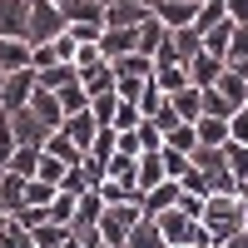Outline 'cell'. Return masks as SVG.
Masks as SVG:
<instances>
[{
	"mask_svg": "<svg viewBox=\"0 0 248 248\" xmlns=\"http://www.w3.org/2000/svg\"><path fill=\"white\" fill-rule=\"evenodd\" d=\"M203 229H209V243L218 248L223 238H233L238 229H248V209L238 203V194H209L203 199Z\"/></svg>",
	"mask_w": 248,
	"mask_h": 248,
	"instance_id": "obj_1",
	"label": "cell"
},
{
	"mask_svg": "<svg viewBox=\"0 0 248 248\" xmlns=\"http://www.w3.org/2000/svg\"><path fill=\"white\" fill-rule=\"evenodd\" d=\"M144 218V203L139 199H119V203H105V209H99V238L105 243H114V248H124V238H129V229Z\"/></svg>",
	"mask_w": 248,
	"mask_h": 248,
	"instance_id": "obj_2",
	"label": "cell"
},
{
	"mask_svg": "<svg viewBox=\"0 0 248 248\" xmlns=\"http://www.w3.org/2000/svg\"><path fill=\"white\" fill-rule=\"evenodd\" d=\"M154 223H159V233H164V243H169V248L209 243V229H203L199 218H189L184 209H164V214H154Z\"/></svg>",
	"mask_w": 248,
	"mask_h": 248,
	"instance_id": "obj_3",
	"label": "cell"
},
{
	"mask_svg": "<svg viewBox=\"0 0 248 248\" xmlns=\"http://www.w3.org/2000/svg\"><path fill=\"white\" fill-rule=\"evenodd\" d=\"M70 25H65V10L60 5H50V0H30L25 5V40L30 45H45V40H55V35H65Z\"/></svg>",
	"mask_w": 248,
	"mask_h": 248,
	"instance_id": "obj_4",
	"label": "cell"
},
{
	"mask_svg": "<svg viewBox=\"0 0 248 248\" xmlns=\"http://www.w3.org/2000/svg\"><path fill=\"white\" fill-rule=\"evenodd\" d=\"M10 114V134H15V144H30V149H45V139L55 134V129H45L40 124V114L25 105V109H5Z\"/></svg>",
	"mask_w": 248,
	"mask_h": 248,
	"instance_id": "obj_5",
	"label": "cell"
},
{
	"mask_svg": "<svg viewBox=\"0 0 248 248\" xmlns=\"http://www.w3.org/2000/svg\"><path fill=\"white\" fill-rule=\"evenodd\" d=\"M60 134H65V139L75 144V149L85 154L90 144H94V134H99V119H94L90 109H75V114H65V124H60Z\"/></svg>",
	"mask_w": 248,
	"mask_h": 248,
	"instance_id": "obj_6",
	"label": "cell"
},
{
	"mask_svg": "<svg viewBox=\"0 0 248 248\" xmlns=\"http://www.w3.org/2000/svg\"><path fill=\"white\" fill-rule=\"evenodd\" d=\"M35 94V70H15L5 75V90H0V109H25Z\"/></svg>",
	"mask_w": 248,
	"mask_h": 248,
	"instance_id": "obj_7",
	"label": "cell"
},
{
	"mask_svg": "<svg viewBox=\"0 0 248 248\" xmlns=\"http://www.w3.org/2000/svg\"><path fill=\"white\" fill-rule=\"evenodd\" d=\"M144 20H149L144 0H109L105 5V25L109 30H129V25H144Z\"/></svg>",
	"mask_w": 248,
	"mask_h": 248,
	"instance_id": "obj_8",
	"label": "cell"
},
{
	"mask_svg": "<svg viewBox=\"0 0 248 248\" xmlns=\"http://www.w3.org/2000/svg\"><path fill=\"white\" fill-rule=\"evenodd\" d=\"M179 199H184V184H179V179H164V184H154V189L144 194L139 203H144V214L154 218V214H164V209H174Z\"/></svg>",
	"mask_w": 248,
	"mask_h": 248,
	"instance_id": "obj_9",
	"label": "cell"
},
{
	"mask_svg": "<svg viewBox=\"0 0 248 248\" xmlns=\"http://www.w3.org/2000/svg\"><path fill=\"white\" fill-rule=\"evenodd\" d=\"M184 70H189V85L209 90V85H218V75H223V60H218V55H209V50H199V55H194Z\"/></svg>",
	"mask_w": 248,
	"mask_h": 248,
	"instance_id": "obj_10",
	"label": "cell"
},
{
	"mask_svg": "<svg viewBox=\"0 0 248 248\" xmlns=\"http://www.w3.org/2000/svg\"><path fill=\"white\" fill-rule=\"evenodd\" d=\"M164 40H169V25H164V20H159V15L149 10V20H144V25L134 30V50L154 60V55H159V45H164Z\"/></svg>",
	"mask_w": 248,
	"mask_h": 248,
	"instance_id": "obj_11",
	"label": "cell"
},
{
	"mask_svg": "<svg viewBox=\"0 0 248 248\" xmlns=\"http://www.w3.org/2000/svg\"><path fill=\"white\" fill-rule=\"evenodd\" d=\"M154 15H159L169 30H179V25H194L199 0H154Z\"/></svg>",
	"mask_w": 248,
	"mask_h": 248,
	"instance_id": "obj_12",
	"label": "cell"
},
{
	"mask_svg": "<svg viewBox=\"0 0 248 248\" xmlns=\"http://www.w3.org/2000/svg\"><path fill=\"white\" fill-rule=\"evenodd\" d=\"M65 25L70 30H105V5H99V0H75V5L65 10Z\"/></svg>",
	"mask_w": 248,
	"mask_h": 248,
	"instance_id": "obj_13",
	"label": "cell"
},
{
	"mask_svg": "<svg viewBox=\"0 0 248 248\" xmlns=\"http://www.w3.org/2000/svg\"><path fill=\"white\" fill-rule=\"evenodd\" d=\"M30 109L40 114V124H45V129H60V124H65V105H60V94L40 90V85H35V94H30Z\"/></svg>",
	"mask_w": 248,
	"mask_h": 248,
	"instance_id": "obj_14",
	"label": "cell"
},
{
	"mask_svg": "<svg viewBox=\"0 0 248 248\" xmlns=\"http://www.w3.org/2000/svg\"><path fill=\"white\" fill-rule=\"evenodd\" d=\"M0 70H5V75H15V70H35V65H30V40L0 35Z\"/></svg>",
	"mask_w": 248,
	"mask_h": 248,
	"instance_id": "obj_15",
	"label": "cell"
},
{
	"mask_svg": "<svg viewBox=\"0 0 248 248\" xmlns=\"http://www.w3.org/2000/svg\"><path fill=\"white\" fill-rule=\"evenodd\" d=\"M79 79V70L70 65V60H60V65H45V70H35V85L40 90H50V94H60L65 85H75Z\"/></svg>",
	"mask_w": 248,
	"mask_h": 248,
	"instance_id": "obj_16",
	"label": "cell"
},
{
	"mask_svg": "<svg viewBox=\"0 0 248 248\" xmlns=\"http://www.w3.org/2000/svg\"><path fill=\"white\" fill-rule=\"evenodd\" d=\"M79 90H85L90 99H94V94H109V90H114V65H109V60H99V65L79 70Z\"/></svg>",
	"mask_w": 248,
	"mask_h": 248,
	"instance_id": "obj_17",
	"label": "cell"
},
{
	"mask_svg": "<svg viewBox=\"0 0 248 248\" xmlns=\"http://www.w3.org/2000/svg\"><path fill=\"white\" fill-rule=\"evenodd\" d=\"M105 179H109V184H119L124 194H139V184H134V179H139V159H124V154H114V159L105 164Z\"/></svg>",
	"mask_w": 248,
	"mask_h": 248,
	"instance_id": "obj_18",
	"label": "cell"
},
{
	"mask_svg": "<svg viewBox=\"0 0 248 248\" xmlns=\"http://www.w3.org/2000/svg\"><path fill=\"white\" fill-rule=\"evenodd\" d=\"M99 209H105L99 189H85V194L75 199V218H70V229H94V223H99Z\"/></svg>",
	"mask_w": 248,
	"mask_h": 248,
	"instance_id": "obj_19",
	"label": "cell"
},
{
	"mask_svg": "<svg viewBox=\"0 0 248 248\" xmlns=\"http://www.w3.org/2000/svg\"><path fill=\"white\" fill-rule=\"evenodd\" d=\"M109 65H114V79H149V75H154V60H149V55H139V50L109 60Z\"/></svg>",
	"mask_w": 248,
	"mask_h": 248,
	"instance_id": "obj_20",
	"label": "cell"
},
{
	"mask_svg": "<svg viewBox=\"0 0 248 248\" xmlns=\"http://www.w3.org/2000/svg\"><path fill=\"white\" fill-rule=\"evenodd\" d=\"M134 30L139 25H129V30H99V55H105V60H119V55H129L134 50Z\"/></svg>",
	"mask_w": 248,
	"mask_h": 248,
	"instance_id": "obj_21",
	"label": "cell"
},
{
	"mask_svg": "<svg viewBox=\"0 0 248 248\" xmlns=\"http://www.w3.org/2000/svg\"><path fill=\"white\" fill-rule=\"evenodd\" d=\"M25 184L30 179H20V174H0V209H5V214H20V209H25Z\"/></svg>",
	"mask_w": 248,
	"mask_h": 248,
	"instance_id": "obj_22",
	"label": "cell"
},
{
	"mask_svg": "<svg viewBox=\"0 0 248 248\" xmlns=\"http://www.w3.org/2000/svg\"><path fill=\"white\" fill-rule=\"evenodd\" d=\"M209 90H218L223 99H229L233 109H248V79H238L229 65H223V75H218V85H209Z\"/></svg>",
	"mask_w": 248,
	"mask_h": 248,
	"instance_id": "obj_23",
	"label": "cell"
},
{
	"mask_svg": "<svg viewBox=\"0 0 248 248\" xmlns=\"http://www.w3.org/2000/svg\"><path fill=\"white\" fill-rule=\"evenodd\" d=\"M0 35L25 40V0H0Z\"/></svg>",
	"mask_w": 248,
	"mask_h": 248,
	"instance_id": "obj_24",
	"label": "cell"
},
{
	"mask_svg": "<svg viewBox=\"0 0 248 248\" xmlns=\"http://www.w3.org/2000/svg\"><path fill=\"white\" fill-rule=\"evenodd\" d=\"M124 248H169V243H164L159 223H154L149 214H144V218L134 223V229H129V238H124Z\"/></svg>",
	"mask_w": 248,
	"mask_h": 248,
	"instance_id": "obj_25",
	"label": "cell"
},
{
	"mask_svg": "<svg viewBox=\"0 0 248 248\" xmlns=\"http://www.w3.org/2000/svg\"><path fill=\"white\" fill-rule=\"evenodd\" d=\"M194 129H199V144H209V149H223V144H229V119L199 114V119H194Z\"/></svg>",
	"mask_w": 248,
	"mask_h": 248,
	"instance_id": "obj_26",
	"label": "cell"
},
{
	"mask_svg": "<svg viewBox=\"0 0 248 248\" xmlns=\"http://www.w3.org/2000/svg\"><path fill=\"white\" fill-rule=\"evenodd\" d=\"M139 194H149L154 189V184H164V159H159V149H144L139 154Z\"/></svg>",
	"mask_w": 248,
	"mask_h": 248,
	"instance_id": "obj_27",
	"label": "cell"
},
{
	"mask_svg": "<svg viewBox=\"0 0 248 248\" xmlns=\"http://www.w3.org/2000/svg\"><path fill=\"white\" fill-rule=\"evenodd\" d=\"M30 238H35V248H65L75 233H70V223H35V229H30Z\"/></svg>",
	"mask_w": 248,
	"mask_h": 248,
	"instance_id": "obj_28",
	"label": "cell"
},
{
	"mask_svg": "<svg viewBox=\"0 0 248 248\" xmlns=\"http://www.w3.org/2000/svg\"><path fill=\"white\" fill-rule=\"evenodd\" d=\"M169 105L179 109V119H199V114H203V90H199V85H184V90L169 94Z\"/></svg>",
	"mask_w": 248,
	"mask_h": 248,
	"instance_id": "obj_29",
	"label": "cell"
},
{
	"mask_svg": "<svg viewBox=\"0 0 248 248\" xmlns=\"http://www.w3.org/2000/svg\"><path fill=\"white\" fill-rule=\"evenodd\" d=\"M164 149H179V154H194V149H199V129H194V119H184V124H174V129L164 134Z\"/></svg>",
	"mask_w": 248,
	"mask_h": 248,
	"instance_id": "obj_30",
	"label": "cell"
},
{
	"mask_svg": "<svg viewBox=\"0 0 248 248\" xmlns=\"http://www.w3.org/2000/svg\"><path fill=\"white\" fill-rule=\"evenodd\" d=\"M5 169L20 174V179H35V169H40V149H30V144H15V154L5 159Z\"/></svg>",
	"mask_w": 248,
	"mask_h": 248,
	"instance_id": "obj_31",
	"label": "cell"
},
{
	"mask_svg": "<svg viewBox=\"0 0 248 248\" xmlns=\"http://www.w3.org/2000/svg\"><path fill=\"white\" fill-rule=\"evenodd\" d=\"M154 85L164 90V94H174V90H184V85H189V70H184V65H154Z\"/></svg>",
	"mask_w": 248,
	"mask_h": 248,
	"instance_id": "obj_32",
	"label": "cell"
},
{
	"mask_svg": "<svg viewBox=\"0 0 248 248\" xmlns=\"http://www.w3.org/2000/svg\"><path fill=\"white\" fill-rule=\"evenodd\" d=\"M223 164H229V174H233V184H248V144H223Z\"/></svg>",
	"mask_w": 248,
	"mask_h": 248,
	"instance_id": "obj_33",
	"label": "cell"
},
{
	"mask_svg": "<svg viewBox=\"0 0 248 248\" xmlns=\"http://www.w3.org/2000/svg\"><path fill=\"white\" fill-rule=\"evenodd\" d=\"M218 20H229V10H223V0H199V15H194V30L209 35Z\"/></svg>",
	"mask_w": 248,
	"mask_h": 248,
	"instance_id": "obj_34",
	"label": "cell"
},
{
	"mask_svg": "<svg viewBox=\"0 0 248 248\" xmlns=\"http://www.w3.org/2000/svg\"><path fill=\"white\" fill-rule=\"evenodd\" d=\"M233 30H238L233 20H218V25H214L209 35H203V50H209V55H218V60H223V55H229V40H233Z\"/></svg>",
	"mask_w": 248,
	"mask_h": 248,
	"instance_id": "obj_35",
	"label": "cell"
},
{
	"mask_svg": "<svg viewBox=\"0 0 248 248\" xmlns=\"http://www.w3.org/2000/svg\"><path fill=\"white\" fill-rule=\"evenodd\" d=\"M139 124H144L139 105H134V99H119V109H114V119H109V129H114V134H124V129H139Z\"/></svg>",
	"mask_w": 248,
	"mask_h": 248,
	"instance_id": "obj_36",
	"label": "cell"
},
{
	"mask_svg": "<svg viewBox=\"0 0 248 248\" xmlns=\"http://www.w3.org/2000/svg\"><path fill=\"white\" fill-rule=\"evenodd\" d=\"M134 105H139V114H144V119H154V114H159L164 105H169V94H164V90L154 85V79H149V85H144V94L134 99Z\"/></svg>",
	"mask_w": 248,
	"mask_h": 248,
	"instance_id": "obj_37",
	"label": "cell"
},
{
	"mask_svg": "<svg viewBox=\"0 0 248 248\" xmlns=\"http://www.w3.org/2000/svg\"><path fill=\"white\" fill-rule=\"evenodd\" d=\"M45 154H55L60 164H79V159H85V154H79V149H75V144H70L65 134H60V129H55V134L45 139Z\"/></svg>",
	"mask_w": 248,
	"mask_h": 248,
	"instance_id": "obj_38",
	"label": "cell"
},
{
	"mask_svg": "<svg viewBox=\"0 0 248 248\" xmlns=\"http://www.w3.org/2000/svg\"><path fill=\"white\" fill-rule=\"evenodd\" d=\"M75 199H79V194H65V189H60V194L50 199L45 218H50V223H70V218H75Z\"/></svg>",
	"mask_w": 248,
	"mask_h": 248,
	"instance_id": "obj_39",
	"label": "cell"
},
{
	"mask_svg": "<svg viewBox=\"0 0 248 248\" xmlns=\"http://www.w3.org/2000/svg\"><path fill=\"white\" fill-rule=\"evenodd\" d=\"M65 169H70V164H60L55 154H45V149H40V169H35V179H45V184H55V189H60Z\"/></svg>",
	"mask_w": 248,
	"mask_h": 248,
	"instance_id": "obj_40",
	"label": "cell"
},
{
	"mask_svg": "<svg viewBox=\"0 0 248 248\" xmlns=\"http://www.w3.org/2000/svg\"><path fill=\"white\" fill-rule=\"evenodd\" d=\"M85 154L99 159V164H109V159H114V129H105V124H99V134H94V144H90Z\"/></svg>",
	"mask_w": 248,
	"mask_h": 248,
	"instance_id": "obj_41",
	"label": "cell"
},
{
	"mask_svg": "<svg viewBox=\"0 0 248 248\" xmlns=\"http://www.w3.org/2000/svg\"><path fill=\"white\" fill-rule=\"evenodd\" d=\"M114 109H119V94H114V90H109V94H94V99H90V114H94L99 124H105V129H109Z\"/></svg>",
	"mask_w": 248,
	"mask_h": 248,
	"instance_id": "obj_42",
	"label": "cell"
},
{
	"mask_svg": "<svg viewBox=\"0 0 248 248\" xmlns=\"http://www.w3.org/2000/svg\"><path fill=\"white\" fill-rule=\"evenodd\" d=\"M164 159V179H184L189 174V154H179V149H159Z\"/></svg>",
	"mask_w": 248,
	"mask_h": 248,
	"instance_id": "obj_43",
	"label": "cell"
},
{
	"mask_svg": "<svg viewBox=\"0 0 248 248\" xmlns=\"http://www.w3.org/2000/svg\"><path fill=\"white\" fill-rule=\"evenodd\" d=\"M60 105H65V114H75V109H90V94L79 90V79H75V85H65V90H60Z\"/></svg>",
	"mask_w": 248,
	"mask_h": 248,
	"instance_id": "obj_44",
	"label": "cell"
},
{
	"mask_svg": "<svg viewBox=\"0 0 248 248\" xmlns=\"http://www.w3.org/2000/svg\"><path fill=\"white\" fill-rule=\"evenodd\" d=\"M203 114H214V119H233V105H229L218 90H203Z\"/></svg>",
	"mask_w": 248,
	"mask_h": 248,
	"instance_id": "obj_45",
	"label": "cell"
},
{
	"mask_svg": "<svg viewBox=\"0 0 248 248\" xmlns=\"http://www.w3.org/2000/svg\"><path fill=\"white\" fill-rule=\"evenodd\" d=\"M60 189H65V194H85V189H94V184L85 179V169H79V164H70L65 179H60Z\"/></svg>",
	"mask_w": 248,
	"mask_h": 248,
	"instance_id": "obj_46",
	"label": "cell"
},
{
	"mask_svg": "<svg viewBox=\"0 0 248 248\" xmlns=\"http://www.w3.org/2000/svg\"><path fill=\"white\" fill-rule=\"evenodd\" d=\"M114 154H124V159H139V154H144V144H139V134H134V129H124V134H114Z\"/></svg>",
	"mask_w": 248,
	"mask_h": 248,
	"instance_id": "obj_47",
	"label": "cell"
},
{
	"mask_svg": "<svg viewBox=\"0 0 248 248\" xmlns=\"http://www.w3.org/2000/svg\"><path fill=\"white\" fill-rule=\"evenodd\" d=\"M134 134H139V144H144V149H164V134H159V124H154V119H144Z\"/></svg>",
	"mask_w": 248,
	"mask_h": 248,
	"instance_id": "obj_48",
	"label": "cell"
},
{
	"mask_svg": "<svg viewBox=\"0 0 248 248\" xmlns=\"http://www.w3.org/2000/svg\"><path fill=\"white\" fill-rule=\"evenodd\" d=\"M229 139H233V144H248V109H233V119H229Z\"/></svg>",
	"mask_w": 248,
	"mask_h": 248,
	"instance_id": "obj_49",
	"label": "cell"
},
{
	"mask_svg": "<svg viewBox=\"0 0 248 248\" xmlns=\"http://www.w3.org/2000/svg\"><path fill=\"white\" fill-rule=\"evenodd\" d=\"M144 85H149V79H114V94H119V99H139Z\"/></svg>",
	"mask_w": 248,
	"mask_h": 248,
	"instance_id": "obj_50",
	"label": "cell"
},
{
	"mask_svg": "<svg viewBox=\"0 0 248 248\" xmlns=\"http://www.w3.org/2000/svg\"><path fill=\"white\" fill-rule=\"evenodd\" d=\"M154 124H159V134H169L174 124H184V119H179V109H174V105H164V109L154 114Z\"/></svg>",
	"mask_w": 248,
	"mask_h": 248,
	"instance_id": "obj_51",
	"label": "cell"
},
{
	"mask_svg": "<svg viewBox=\"0 0 248 248\" xmlns=\"http://www.w3.org/2000/svg\"><path fill=\"white\" fill-rule=\"evenodd\" d=\"M223 10H229L233 25H248V0H223Z\"/></svg>",
	"mask_w": 248,
	"mask_h": 248,
	"instance_id": "obj_52",
	"label": "cell"
},
{
	"mask_svg": "<svg viewBox=\"0 0 248 248\" xmlns=\"http://www.w3.org/2000/svg\"><path fill=\"white\" fill-rule=\"evenodd\" d=\"M218 248H248V229H238V233H233V238H223V243H218Z\"/></svg>",
	"mask_w": 248,
	"mask_h": 248,
	"instance_id": "obj_53",
	"label": "cell"
},
{
	"mask_svg": "<svg viewBox=\"0 0 248 248\" xmlns=\"http://www.w3.org/2000/svg\"><path fill=\"white\" fill-rule=\"evenodd\" d=\"M233 194H238V203H243V209H248V184H238V189H233Z\"/></svg>",
	"mask_w": 248,
	"mask_h": 248,
	"instance_id": "obj_54",
	"label": "cell"
},
{
	"mask_svg": "<svg viewBox=\"0 0 248 248\" xmlns=\"http://www.w3.org/2000/svg\"><path fill=\"white\" fill-rule=\"evenodd\" d=\"M85 248H114V243H105V238H94V243H85Z\"/></svg>",
	"mask_w": 248,
	"mask_h": 248,
	"instance_id": "obj_55",
	"label": "cell"
},
{
	"mask_svg": "<svg viewBox=\"0 0 248 248\" xmlns=\"http://www.w3.org/2000/svg\"><path fill=\"white\" fill-rule=\"evenodd\" d=\"M50 5H60V10H70V5H75V0H50Z\"/></svg>",
	"mask_w": 248,
	"mask_h": 248,
	"instance_id": "obj_56",
	"label": "cell"
},
{
	"mask_svg": "<svg viewBox=\"0 0 248 248\" xmlns=\"http://www.w3.org/2000/svg\"><path fill=\"white\" fill-rule=\"evenodd\" d=\"M5 223H10V214H5V209H0V233H5Z\"/></svg>",
	"mask_w": 248,
	"mask_h": 248,
	"instance_id": "obj_57",
	"label": "cell"
},
{
	"mask_svg": "<svg viewBox=\"0 0 248 248\" xmlns=\"http://www.w3.org/2000/svg\"><path fill=\"white\" fill-rule=\"evenodd\" d=\"M0 90H5V70H0Z\"/></svg>",
	"mask_w": 248,
	"mask_h": 248,
	"instance_id": "obj_58",
	"label": "cell"
},
{
	"mask_svg": "<svg viewBox=\"0 0 248 248\" xmlns=\"http://www.w3.org/2000/svg\"><path fill=\"white\" fill-rule=\"evenodd\" d=\"M194 248H214V243H194Z\"/></svg>",
	"mask_w": 248,
	"mask_h": 248,
	"instance_id": "obj_59",
	"label": "cell"
},
{
	"mask_svg": "<svg viewBox=\"0 0 248 248\" xmlns=\"http://www.w3.org/2000/svg\"><path fill=\"white\" fill-rule=\"evenodd\" d=\"M0 174H5V159H0Z\"/></svg>",
	"mask_w": 248,
	"mask_h": 248,
	"instance_id": "obj_60",
	"label": "cell"
},
{
	"mask_svg": "<svg viewBox=\"0 0 248 248\" xmlns=\"http://www.w3.org/2000/svg\"><path fill=\"white\" fill-rule=\"evenodd\" d=\"M99 5H109V0H99Z\"/></svg>",
	"mask_w": 248,
	"mask_h": 248,
	"instance_id": "obj_61",
	"label": "cell"
},
{
	"mask_svg": "<svg viewBox=\"0 0 248 248\" xmlns=\"http://www.w3.org/2000/svg\"><path fill=\"white\" fill-rule=\"evenodd\" d=\"M0 119H5V109H0Z\"/></svg>",
	"mask_w": 248,
	"mask_h": 248,
	"instance_id": "obj_62",
	"label": "cell"
},
{
	"mask_svg": "<svg viewBox=\"0 0 248 248\" xmlns=\"http://www.w3.org/2000/svg\"><path fill=\"white\" fill-rule=\"evenodd\" d=\"M0 248H5V243H0Z\"/></svg>",
	"mask_w": 248,
	"mask_h": 248,
	"instance_id": "obj_63",
	"label": "cell"
},
{
	"mask_svg": "<svg viewBox=\"0 0 248 248\" xmlns=\"http://www.w3.org/2000/svg\"><path fill=\"white\" fill-rule=\"evenodd\" d=\"M25 5H30V0H25Z\"/></svg>",
	"mask_w": 248,
	"mask_h": 248,
	"instance_id": "obj_64",
	"label": "cell"
}]
</instances>
